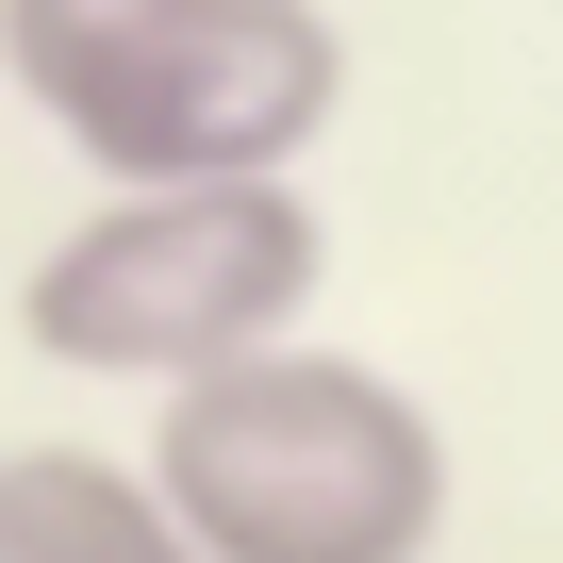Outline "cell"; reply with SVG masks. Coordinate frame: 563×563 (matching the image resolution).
<instances>
[{"label":"cell","instance_id":"3","mask_svg":"<svg viewBox=\"0 0 563 563\" xmlns=\"http://www.w3.org/2000/svg\"><path fill=\"white\" fill-rule=\"evenodd\" d=\"M316 199L299 183H150V199H100L84 232L34 249L18 282V332L84 382H216L249 349H299V299H316Z\"/></svg>","mask_w":563,"mask_h":563},{"label":"cell","instance_id":"1","mask_svg":"<svg viewBox=\"0 0 563 563\" xmlns=\"http://www.w3.org/2000/svg\"><path fill=\"white\" fill-rule=\"evenodd\" d=\"M0 67L100 166V199L299 183L349 100V34L316 0H0Z\"/></svg>","mask_w":563,"mask_h":563},{"label":"cell","instance_id":"4","mask_svg":"<svg viewBox=\"0 0 563 563\" xmlns=\"http://www.w3.org/2000/svg\"><path fill=\"white\" fill-rule=\"evenodd\" d=\"M0 563H199V547L117 448H0Z\"/></svg>","mask_w":563,"mask_h":563},{"label":"cell","instance_id":"2","mask_svg":"<svg viewBox=\"0 0 563 563\" xmlns=\"http://www.w3.org/2000/svg\"><path fill=\"white\" fill-rule=\"evenodd\" d=\"M150 497L199 563H431L448 431L349 349H249L150 415Z\"/></svg>","mask_w":563,"mask_h":563}]
</instances>
